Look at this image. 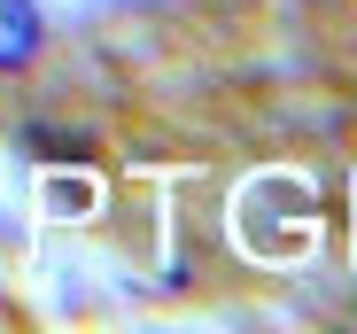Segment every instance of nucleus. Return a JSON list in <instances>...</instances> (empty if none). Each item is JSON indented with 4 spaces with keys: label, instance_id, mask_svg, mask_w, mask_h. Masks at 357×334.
<instances>
[{
    "label": "nucleus",
    "instance_id": "obj_1",
    "mask_svg": "<svg viewBox=\"0 0 357 334\" xmlns=\"http://www.w3.org/2000/svg\"><path fill=\"white\" fill-rule=\"evenodd\" d=\"M39 8L31 0H0V70H16V63H31L39 54Z\"/></svg>",
    "mask_w": 357,
    "mask_h": 334
}]
</instances>
